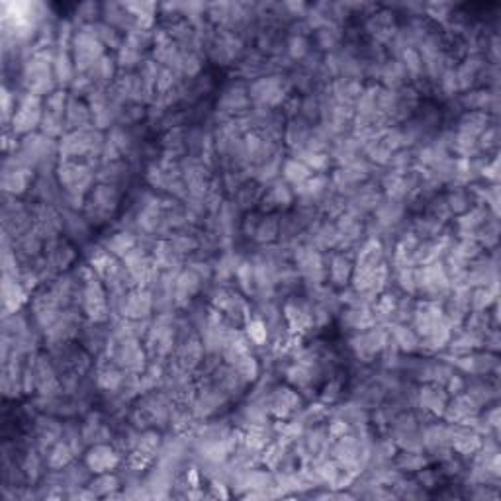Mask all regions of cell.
Instances as JSON below:
<instances>
[{
  "mask_svg": "<svg viewBox=\"0 0 501 501\" xmlns=\"http://www.w3.org/2000/svg\"><path fill=\"white\" fill-rule=\"evenodd\" d=\"M104 49L102 41L90 32L89 26H81L75 32L73 45H71V55H73L77 75L89 73L90 69L106 55Z\"/></svg>",
  "mask_w": 501,
  "mask_h": 501,
  "instance_id": "1",
  "label": "cell"
},
{
  "mask_svg": "<svg viewBox=\"0 0 501 501\" xmlns=\"http://www.w3.org/2000/svg\"><path fill=\"white\" fill-rule=\"evenodd\" d=\"M82 314L89 317V321L94 325L106 324L110 319V302H108V290L106 284L94 276L87 282H82Z\"/></svg>",
  "mask_w": 501,
  "mask_h": 501,
  "instance_id": "2",
  "label": "cell"
},
{
  "mask_svg": "<svg viewBox=\"0 0 501 501\" xmlns=\"http://www.w3.org/2000/svg\"><path fill=\"white\" fill-rule=\"evenodd\" d=\"M390 331L388 325H374L372 329L355 333L348 339V347L355 353V356L363 363H372L376 356H380L384 348L388 347Z\"/></svg>",
  "mask_w": 501,
  "mask_h": 501,
  "instance_id": "3",
  "label": "cell"
},
{
  "mask_svg": "<svg viewBox=\"0 0 501 501\" xmlns=\"http://www.w3.org/2000/svg\"><path fill=\"white\" fill-rule=\"evenodd\" d=\"M120 204V188L110 185H97L90 190L84 204V218L92 224H104Z\"/></svg>",
  "mask_w": 501,
  "mask_h": 501,
  "instance_id": "4",
  "label": "cell"
},
{
  "mask_svg": "<svg viewBox=\"0 0 501 501\" xmlns=\"http://www.w3.org/2000/svg\"><path fill=\"white\" fill-rule=\"evenodd\" d=\"M249 98L257 106L270 110L284 104V100L288 98V84L282 75H265L253 81L249 87Z\"/></svg>",
  "mask_w": 501,
  "mask_h": 501,
  "instance_id": "5",
  "label": "cell"
},
{
  "mask_svg": "<svg viewBox=\"0 0 501 501\" xmlns=\"http://www.w3.org/2000/svg\"><path fill=\"white\" fill-rule=\"evenodd\" d=\"M41 116H43V98L35 97V94H22V98L18 100V108L14 118L10 121V131L24 138L28 133H33L35 128H40Z\"/></svg>",
  "mask_w": 501,
  "mask_h": 501,
  "instance_id": "6",
  "label": "cell"
},
{
  "mask_svg": "<svg viewBox=\"0 0 501 501\" xmlns=\"http://www.w3.org/2000/svg\"><path fill=\"white\" fill-rule=\"evenodd\" d=\"M153 312V294L149 288H139V286H133L126 292L118 307V314L126 319H149Z\"/></svg>",
  "mask_w": 501,
  "mask_h": 501,
  "instance_id": "7",
  "label": "cell"
},
{
  "mask_svg": "<svg viewBox=\"0 0 501 501\" xmlns=\"http://www.w3.org/2000/svg\"><path fill=\"white\" fill-rule=\"evenodd\" d=\"M265 404H267L268 415H275L276 419H288L292 413L302 409L304 400L296 392V388L278 386V388L270 390L268 396H265Z\"/></svg>",
  "mask_w": 501,
  "mask_h": 501,
  "instance_id": "8",
  "label": "cell"
},
{
  "mask_svg": "<svg viewBox=\"0 0 501 501\" xmlns=\"http://www.w3.org/2000/svg\"><path fill=\"white\" fill-rule=\"evenodd\" d=\"M121 456L118 448H114L108 443H97L87 448L84 454V464L89 466L92 474H104V472H114L120 466Z\"/></svg>",
  "mask_w": 501,
  "mask_h": 501,
  "instance_id": "9",
  "label": "cell"
},
{
  "mask_svg": "<svg viewBox=\"0 0 501 501\" xmlns=\"http://www.w3.org/2000/svg\"><path fill=\"white\" fill-rule=\"evenodd\" d=\"M282 317L286 321V327L294 335L309 331L314 327V316H312V302H298V299H288L282 307Z\"/></svg>",
  "mask_w": 501,
  "mask_h": 501,
  "instance_id": "10",
  "label": "cell"
},
{
  "mask_svg": "<svg viewBox=\"0 0 501 501\" xmlns=\"http://www.w3.org/2000/svg\"><path fill=\"white\" fill-rule=\"evenodd\" d=\"M448 400L451 396L446 394L445 386L435 384V382H425L417 392V407L431 413L433 417H443Z\"/></svg>",
  "mask_w": 501,
  "mask_h": 501,
  "instance_id": "11",
  "label": "cell"
},
{
  "mask_svg": "<svg viewBox=\"0 0 501 501\" xmlns=\"http://www.w3.org/2000/svg\"><path fill=\"white\" fill-rule=\"evenodd\" d=\"M28 296H30V292L26 290L18 278L2 275V317L18 314L28 302Z\"/></svg>",
  "mask_w": 501,
  "mask_h": 501,
  "instance_id": "12",
  "label": "cell"
},
{
  "mask_svg": "<svg viewBox=\"0 0 501 501\" xmlns=\"http://www.w3.org/2000/svg\"><path fill=\"white\" fill-rule=\"evenodd\" d=\"M202 288V276L192 268L180 270L175 280V307H188L196 294Z\"/></svg>",
  "mask_w": 501,
  "mask_h": 501,
  "instance_id": "13",
  "label": "cell"
},
{
  "mask_svg": "<svg viewBox=\"0 0 501 501\" xmlns=\"http://www.w3.org/2000/svg\"><path fill=\"white\" fill-rule=\"evenodd\" d=\"M366 32L370 33L378 43H390L397 33L394 12H390V10H376L374 14H370L368 22H366Z\"/></svg>",
  "mask_w": 501,
  "mask_h": 501,
  "instance_id": "14",
  "label": "cell"
},
{
  "mask_svg": "<svg viewBox=\"0 0 501 501\" xmlns=\"http://www.w3.org/2000/svg\"><path fill=\"white\" fill-rule=\"evenodd\" d=\"M92 123V112L87 102H82L77 97L69 98V106L65 112V128L67 133L69 131L82 130V128H90Z\"/></svg>",
  "mask_w": 501,
  "mask_h": 501,
  "instance_id": "15",
  "label": "cell"
},
{
  "mask_svg": "<svg viewBox=\"0 0 501 501\" xmlns=\"http://www.w3.org/2000/svg\"><path fill=\"white\" fill-rule=\"evenodd\" d=\"M390 339L396 345L400 353H417L421 348V339L417 337V333L413 331L412 325L407 324H388Z\"/></svg>",
  "mask_w": 501,
  "mask_h": 501,
  "instance_id": "16",
  "label": "cell"
},
{
  "mask_svg": "<svg viewBox=\"0 0 501 501\" xmlns=\"http://www.w3.org/2000/svg\"><path fill=\"white\" fill-rule=\"evenodd\" d=\"M126 380V370H121L118 364H114L110 358L106 364H98L97 370V386L108 394H118L121 384Z\"/></svg>",
  "mask_w": 501,
  "mask_h": 501,
  "instance_id": "17",
  "label": "cell"
},
{
  "mask_svg": "<svg viewBox=\"0 0 501 501\" xmlns=\"http://www.w3.org/2000/svg\"><path fill=\"white\" fill-rule=\"evenodd\" d=\"M249 106V89H245L241 84H237V87L233 84V87H229V89L224 92V97H221V100L218 102V110L233 116V114L237 112H245Z\"/></svg>",
  "mask_w": 501,
  "mask_h": 501,
  "instance_id": "18",
  "label": "cell"
},
{
  "mask_svg": "<svg viewBox=\"0 0 501 501\" xmlns=\"http://www.w3.org/2000/svg\"><path fill=\"white\" fill-rule=\"evenodd\" d=\"M53 77H55L59 89L71 87V82L77 77V69H75V61L71 51L65 49H55V57H53Z\"/></svg>",
  "mask_w": 501,
  "mask_h": 501,
  "instance_id": "19",
  "label": "cell"
},
{
  "mask_svg": "<svg viewBox=\"0 0 501 501\" xmlns=\"http://www.w3.org/2000/svg\"><path fill=\"white\" fill-rule=\"evenodd\" d=\"M341 321L347 329H353L355 333L372 329L374 325H378V319L374 316L372 307H348L347 312H343Z\"/></svg>",
  "mask_w": 501,
  "mask_h": 501,
  "instance_id": "20",
  "label": "cell"
},
{
  "mask_svg": "<svg viewBox=\"0 0 501 501\" xmlns=\"http://www.w3.org/2000/svg\"><path fill=\"white\" fill-rule=\"evenodd\" d=\"M405 214V206L404 202H396V200H388L384 198L378 208L374 210V221L382 226L384 229H390V227H396L402 219H404Z\"/></svg>",
  "mask_w": 501,
  "mask_h": 501,
  "instance_id": "21",
  "label": "cell"
},
{
  "mask_svg": "<svg viewBox=\"0 0 501 501\" xmlns=\"http://www.w3.org/2000/svg\"><path fill=\"white\" fill-rule=\"evenodd\" d=\"M353 268H355V263L348 259L347 255H341V253L331 255L327 265V280H331L335 286H345L353 278Z\"/></svg>",
  "mask_w": 501,
  "mask_h": 501,
  "instance_id": "22",
  "label": "cell"
},
{
  "mask_svg": "<svg viewBox=\"0 0 501 501\" xmlns=\"http://www.w3.org/2000/svg\"><path fill=\"white\" fill-rule=\"evenodd\" d=\"M492 121V116L488 112H468L458 121V131L478 139L490 126H493Z\"/></svg>",
  "mask_w": 501,
  "mask_h": 501,
  "instance_id": "23",
  "label": "cell"
},
{
  "mask_svg": "<svg viewBox=\"0 0 501 501\" xmlns=\"http://www.w3.org/2000/svg\"><path fill=\"white\" fill-rule=\"evenodd\" d=\"M380 79L382 82H384V89L400 90L402 87H405V81H407L409 77H407V71H405V67L402 65V61H400V59H394V61H388V63H382Z\"/></svg>",
  "mask_w": 501,
  "mask_h": 501,
  "instance_id": "24",
  "label": "cell"
},
{
  "mask_svg": "<svg viewBox=\"0 0 501 501\" xmlns=\"http://www.w3.org/2000/svg\"><path fill=\"white\" fill-rule=\"evenodd\" d=\"M116 69H118V61H116L114 57L104 55L87 75L92 79V82H94L97 87L106 89L110 82L116 81Z\"/></svg>",
  "mask_w": 501,
  "mask_h": 501,
  "instance_id": "25",
  "label": "cell"
},
{
  "mask_svg": "<svg viewBox=\"0 0 501 501\" xmlns=\"http://www.w3.org/2000/svg\"><path fill=\"white\" fill-rule=\"evenodd\" d=\"M126 177H128V165L123 161L102 163L97 169V180L100 185L120 186V182L126 180Z\"/></svg>",
  "mask_w": 501,
  "mask_h": 501,
  "instance_id": "26",
  "label": "cell"
},
{
  "mask_svg": "<svg viewBox=\"0 0 501 501\" xmlns=\"http://www.w3.org/2000/svg\"><path fill=\"white\" fill-rule=\"evenodd\" d=\"M75 458L73 448L69 446V443H65L63 439L55 443V445L49 448V453L45 454V466L49 470H65Z\"/></svg>",
  "mask_w": 501,
  "mask_h": 501,
  "instance_id": "27",
  "label": "cell"
},
{
  "mask_svg": "<svg viewBox=\"0 0 501 501\" xmlns=\"http://www.w3.org/2000/svg\"><path fill=\"white\" fill-rule=\"evenodd\" d=\"M138 245V237L131 233V231H126V229H121V231H118V233L110 235L108 239L104 241V247L108 253H112V255H116L118 259H121L128 250H131L133 247Z\"/></svg>",
  "mask_w": 501,
  "mask_h": 501,
  "instance_id": "28",
  "label": "cell"
},
{
  "mask_svg": "<svg viewBox=\"0 0 501 501\" xmlns=\"http://www.w3.org/2000/svg\"><path fill=\"white\" fill-rule=\"evenodd\" d=\"M280 175H282L284 182H288L292 188H296V186L304 185L314 172L307 169L304 163L292 157V159H286V161L282 163V172H280Z\"/></svg>",
  "mask_w": 501,
  "mask_h": 501,
  "instance_id": "29",
  "label": "cell"
},
{
  "mask_svg": "<svg viewBox=\"0 0 501 501\" xmlns=\"http://www.w3.org/2000/svg\"><path fill=\"white\" fill-rule=\"evenodd\" d=\"M294 159L302 161L307 169L312 172H317V175H325L331 167V155L329 153H314V151H307V149H299L294 153Z\"/></svg>",
  "mask_w": 501,
  "mask_h": 501,
  "instance_id": "30",
  "label": "cell"
},
{
  "mask_svg": "<svg viewBox=\"0 0 501 501\" xmlns=\"http://www.w3.org/2000/svg\"><path fill=\"white\" fill-rule=\"evenodd\" d=\"M280 237V221L275 218V216H267L265 219H260L259 226H257V231H255V241L260 243V245H275Z\"/></svg>",
  "mask_w": 501,
  "mask_h": 501,
  "instance_id": "31",
  "label": "cell"
},
{
  "mask_svg": "<svg viewBox=\"0 0 501 501\" xmlns=\"http://www.w3.org/2000/svg\"><path fill=\"white\" fill-rule=\"evenodd\" d=\"M90 28V32L97 35L98 40L102 41L104 48L116 49L120 51V48L123 45V38L120 35V32L112 28V26L104 24V22H94V24H87Z\"/></svg>",
  "mask_w": 501,
  "mask_h": 501,
  "instance_id": "32",
  "label": "cell"
},
{
  "mask_svg": "<svg viewBox=\"0 0 501 501\" xmlns=\"http://www.w3.org/2000/svg\"><path fill=\"white\" fill-rule=\"evenodd\" d=\"M89 488L97 497H108L110 493L116 490H120V478L112 474V472H104V474H94V478L89 482Z\"/></svg>",
  "mask_w": 501,
  "mask_h": 501,
  "instance_id": "33",
  "label": "cell"
},
{
  "mask_svg": "<svg viewBox=\"0 0 501 501\" xmlns=\"http://www.w3.org/2000/svg\"><path fill=\"white\" fill-rule=\"evenodd\" d=\"M243 327H245V335L250 341V345H255V347H265L267 345L270 331H268V325L265 324L263 317H249V321Z\"/></svg>",
  "mask_w": 501,
  "mask_h": 501,
  "instance_id": "34",
  "label": "cell"
},
{
  "mask_svg": "<svg viewBox=\"0 0 501 501\" xmlns=\"http://www.w3.org/2000/svg\"><path fill=\"white\" fill-rule=\"evenodd\" d=\"M397 59H400L402 65L405 67L409 79H413V81L421 79V75H423V57H421V53L417 51V48H405Z\"/></svg>",
  "mask_w": 501,
  "mask_h": 501,
  "instance_id": "35",
  "label": "cell"
},
{
  "mask_svg": "<svg viewBox=\"0 0 501 501\" xmlns=\"http://www.w3.org/2000/svg\"><path fill=\"white\" fill-rule=\"evenodd\" d=\"M394 458H396V468L400 472H419L427 466V458L423 456V453H415V451H402Z\"/></svg>",
  "mask_w": 501,
  "mask_h": 501,
  "instance_id": "36",
  "label": "cell"
},
{
  "mask_svg": "<svg viewBox=\"0 0 501 501\" xmlns=\"http://www.w3.org/2000/svg\"><path fill=\"white\" fill-rule=\"evenodd\" d=\"M231 366L241 374V378L247 382V384H250V382H255L257 378H259L260 366H259V360H257V356L253 355V353H247V355L239 356V358L235 360V364H231Z\"/></svg>",
  "mask_w": 501,
  "mask_h": 501,
  "instance_id": "37",
  "label": "cell"
},
{
  "mask_svg": "<svg viewBox=\"0 0 501 501\" xmlns=\"http://www.w3.org/2000/svg\"><path fill=\"white\" fill-rule=\"evenodd\" d=\"M40 131H41V133H45V136H48V138H51V139L63 138V136L67 133L65 120H63V118H59V116H55V114L48 112V110L43 108V116H41Z\"/></svg>",
  "mask_w": 501,
  "mask_h": 501,
  "instance_id": "38",
  "label": "cell"
},
{
  "mask_svg": "<svg viewBox=\"0 0 501 501\" xmlns=\"http://www.w3.org/2000/svg\"><path fill=\"white\" fill-rule=\"evenodd\" d=\"M341 38H343V33H341V26L335 24V22L327 24L325 28H321V30H317L316 32L317 45L324 49V51H329V53L339 45Z\"/></svg>",
  "mask_w": 501,
  "mask_h": 501,
  "instance_id": "39",
  "label": "cell"
},
{
  "mask_svg": "<svg viewBox=\"0 0 501 501\" xmlns=\"http://www.w3.org/2000/svg\"><path fill=\"white\" fill-rule=\"evenodd\" d=\"M161 445H163L161 433H157L155 429H145V431H141V435H139L136 451H139V453H143V454H149V456H153L155 458V456L159 454V451H161Z\"/></svg>",
  "mask_w": 501,
  "mask_h": 501,
  "instance_id": "40",
  "label": "cell"
},
{
  "mask_svg": "<svg viewBox=\"0 0 501 501\" xmlns=\"http://www.w3.org/2000/svg\"><path fill=\"white\" fill-rule=\"evenodd\" d=\"M235 280L239 284L243 294H255V267L253 260H241L235 270Z\"/></svg>",
  "mask_w": 501,
  "mask_h": 501,
  "instance_id": "41",
  "label": "cell"
},
{
  "mask_svg": "<svg viewBox=\"0 0 501 501\" xmlns=\"http://www.w3.org/2000/svg\"><path fill=\"white\" fill-rule=\"evenodd\" d=\"M41 456H43V454L38 451V446L26 454L24 462H22V474H24V478L28 482H38V480H40L41 472H43V470H41L43 468Z\"/></svg>",
  "mask_w": 501,
  "mask_h": 501,
  "instance_id": "42",
  "label": "cell"
},
{
  "mask_svg": "<svg viewBox=\"0 0 501 501\" xmlns=\"http://www.w3.org/2000/svg\"><path fill=\"white\" fill-rule=\"evenodd\" d=\"M69 94H67L65 89H57L53 94H49L45 100H43V108L48 110V112L55 114V116H59V118H63L65 120V112H67V106H69Z\"/></svg>",
  "mask_w": 501,
  "mask_h": 501,
  "instance_id": "43",
  "label": "cell"
},
{
  "mask_svg": "<svg viewBox=\"0 0 501 501\" xmlns=\"http://www.w3.org/2000/svg\"><path fill=\"white\" fill-rule=\"evenodd\" d=\"M202 71V61L196 51H188V49H182V55H180V65H178V75L182 77H188L192 79L196 75Z\"/></svg>",
  "mask_w": 501,
  "mask_h": 501,
  "instance_id": "44",
  "label": "cell"
},
{
  "mask_svg": "<svg viewBox=\"0 0 501 501\" xmlns=\"http://www.w3.org/2000/svg\"><path fill=\"white\" fill-rule=\"evenodd\" d=\"M143 59V55H141V51H138V49L130 48L128 43H123L120 48V51H118V57H116V61H118V67H121V69H126V71H130V69H136V67H141V61Z\"/></svg>",
  "mask_w": 501,
  "mask_h": 501,
  "instance_id": "45",
  "label": "cell"
},
{
  "mask_svg": "<svg viewBox=\"0 0 501 501\" xmlns=\"http://www.w3.org/2000/svg\"><path fill=\"white\" fill-rule=\"evenodd\" d=\"M446 204H448V210H451V214L462 216L464 211L470 210L468 190H461V188L453 190L451 194L446 196Z\"/></svg>",
  "mask_w": 501,
  "mask_h": 501,
  "instance_id": "46",
  "label": "cell"
},
{
  "mask_svg": "<svg viewBox=\"0 0 501 501\" xmlns=\"http://www.w3.org/2000/svg\"><path fill=\"white\" fill-rule=\"evenodd\" d=\"M169 243L180 259H182V255L192 253V250L200 247V241L196 237H192V235H172V237H169Z\"/></svg>",
  "mask_w": 501,
  "mask_h": 501,
  "instance_id": "47",
  "label": "cell"
},
{
  "mask_svg": "<svg viewBox=\"0 0 501 501\" xmlns=\"http://www.w3.org/2000/svg\"><path fill=\"white\" fill-rule=\"evenodd\" d=\"M396 280L400 290L405 296H415V267H404L396 270Z\"/></svg>",
  "mask_w": 501,
  "mask_h": 501,
  "instance_id": "48",
  "label": "cell"
},
{
  "mask_svg": "<svg viewBox=\"0 0 501 501\" xmlns=\"http://www.w3.org/2000/svg\"><path fill=\"white\" fill-rule=\"evenodd\" d=\"M288 55L294 61L306 59L309 55V40L306 35H290L288 40Z\"/></svg>",
  "mask_w": 501,
  "mask_h": 501,
  "instance_id": "49",
  "label": "cell"
},
{
  "mask_svg": "<svg viewBox=\"0 0 501 501\" xmlns=\"http://www.w3.org/2000/svg\"><path fill=\"white\" fill-rule=\"evenodd\" d=\"M16 108H18L16 94H12V92L9 90V87H4V89H2V123H4L6 128H9L10 121H12V118H14Z\"/></svg>",
  "mask_w": 501,
  "mask_h": 501,
  "instance_id": "50",
  "label": "cell"
},
{
  "mask_svg": "<svg viewBox=\"0 0 501 501\" xmlns=\"http://www.w3.org/2000/svg\"><path fill=\"white\" fill-rule=\"evenodd\" d=\"M351 431H353L351 423H348L347 419L339 417V415H333V419L329 421V425H327V435H329L331 441H337V439L345 436L347 433H351Z\"/></svg>",
  "mask_w": 501,
  "mask_h": 501,
  "instance_id": "51",
  "label": "cell"
},
{
  "mask_svg": "<svg viewBox=\"0 0 501 501\" xmlns=\"http://www.w3.org/2000/svg\"><path fill=\"white\" fill-rule=\"evenodd\" d=\"M439 82H441V89H443V92H445L446 97H453V94H456L458 92V81H456V71H454V67H448L445 73L441 75V79H439Z\"/></svg>",
  "mask_w": 501,
  "mask_h": 501,
  "instance_id": "52",
  "label": "cell"
},
{
  "mask_svg": "<svg viewBox=\"0 0 501 501\" xmlns=\"http://www.w3.org/2000/svg\"><path fill=\"white\" fill-rule=\"evenodd\" d=\"M423 10L427 12V16H431L433 20H439V22H448L451 20V10H453V4H427L423 6Z\"/></svg>",
  "mask_w": 501,
  "mask_h": 501,
  "instance_id": "53",
  "label": "cell"
},
{
  "mask_svg": "<svg viewBox=\"0 0 501 501\" xmlns=\"http://www.w3.org/2000/svg\"><path fill=\"white\" fill-rule=\"evenodd\" d=\"M341 382L339 380H329L327 384H325L324 392H321V396H319V402L321 404H335L337 400L341 397Z\"/></svg>",
  "mask_w": 501,
  "mask_h": 501,
  "instance_id": "54",
  "label": "cell"
},
{
  "mask_svg": "<svg viewBox=\"0 0 501 501\" xmlns=\"http://www.w3.org/2000/svg\"><path fill=\"white\" fill-rule=\"evenodd\" d=\"M445 390H446V394H448L451 397L458 396V394H462V392L466 390V380L462 378L461 374H454L453 372V374L448 376V380H446Z\"/></svg>",
  "mask_w": 501,
  "mask_h": 501,
  "instance_id": "55",
  "label": "cell"
},
{
  "mask_svg": "<svg viewBox=\"0 0 501 501\" xmlns=\"http://www.w3.org/2000/svg\"><path fill=\"white\" fill-rule=\"evenodd\" d=\"M436 480H439V474L433 470L423 468L417 472V482H419L421 488H435Z\"/></svg>",
  "mask_w": 501,
  "mask_h": 501,
  "instance_id": "56",
  "label": "cell"
}]
</instances>
